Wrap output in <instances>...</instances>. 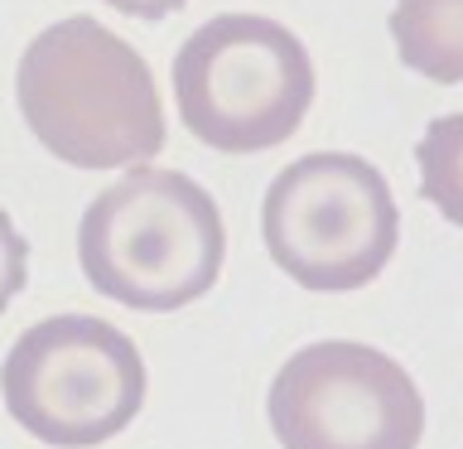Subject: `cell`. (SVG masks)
Listing matches in <instances>:
<instances>
[{
    "label": "cell",
    "instance_id": "277c9868",
    "mask_svg": "<svg viewBox=\"0 0 463 449\" xmlns=\"http://www.w3.org/2000/svg\"><path fill=\"white\" fill-rule=\"evenodd\" d=\"M260 237L295 285L347 295L391 266L401 246V208L372 159L318 150L270 179L260 198Z\"/></svg>",
    "mask_w": 463,
    "mask_h": 449
},
{
    "label": "cell",
    "instance_id": "30bf717a",
    "mask_svg": "<svg viewBox=\"0 0 463 449\" xmlns=\"http://www.w3.org/2000/svg\"><path fill=\"white\" fill-rule=\"evenodd\" d=\"M107 5L121 10V14H130V20H165V14L184 10L188 0H107Z\"/></svg>",
    "mask_w": 463,
    "mask_h": 449
},
{
    "label": "cell",
    "instance_id": "6da1fadb",
    "mask_svg": "<svg viewBox=\"0 0 463 449\" xmlns=\"http://www.w3.org/2000/svg\"><path fill=\"white\" fill-rule=\"evenodd\" d=\"M14 101L29 136L72 169H130L165 150L150 63L92 14L58 20L24 43Z\"/></svg>",
    "mask_w": 463,
    "mask_h": 449
},
{
    "label": "cell",
    "instance_id": "7a4b0ae2",
    "mask_svg": "<svg viewBox=\"0 0 463 449\" xmlns=\"http://www.w3.org/2000/svg\"><path fill=\"white\" fill-rule=\"evenodd\" d=\"M227 261L222 208L179 169L130 165L87 203L78 266L121 310L174 314L217 285Z\"/></svg>",
    "mask_w": 463,
    "mask_h": 449
},
{
    "label": "cell",
    "instance_id": "9c48e42d",
    "mask_svg": "<svg viewBox=\"0 0 463 449\" xmlns=\"http://www.w3.org/2000/svg\"><path fill=\"white\" fill-rule=\"evenodd\" d=\"M24 275H29V242H24V232L14 227V217L0 208V314H5L10 300L24 290Z\"/></svg>",
    "mask_w": 463,
    "mask_h": 449
},
{
    "label": "cell",
    "instance_id": "52a82bcc",
    "mask_svg": "<svg viewBox=\"0 0 463 449\" xmlns=\"http://www.w3.org/2000/svg\"><path fill=\"white\" fill-rule=\"evenodd\" d=\"M391 39L401 63L430 82H463V0H396Z\"/></svg>",
    "mask_w": 463,
    "mask_h": 449
},
{
    "label": "cell",
    "instance_id": "ba28073f",
    "mask_svg": "<svg viewBox=\"0 0 463 449\" xmlns=\"http://www.w3.org/2000/svg\"><path fill=\"white\" fill-rule=\"evenodd\" d=\"M420 165V198L430 203L444 223L463 227V111L434 116L415 145Z\"/></svg>",
    "mask_w": 463,
    "mask_h": 449
},
{
    "label": "cell",
    "instance_id": "8992f818",
    "mask_svg": "<svg viewBox=\"0 0 463 449\" xmlns=\"http://www.w3.org/2000/svg\"><path fill=\"white\" fill-rule=\"evenodd\" d=\"M266 420L280 449H420L425 396L382 348L324 339L285 358Z\"/></svg>",
    "mask_w": 463,
    "mask_h": 449
},
{
    "label": "cell",
    "instance_id": "5b68a950",
    "mask_svg": "<svg viewBox=\"0 0 463 449\" xmlns=\"http://www.w3.org/2000/svg\"><path fill=\"white\" fill-rule=\"evenodd\" d=\"M145 358L130 333L97 314H53L14 339L0 396L24 435L53 449L116 440L145 406Z\"/></svg>",
    "mask_w": 463,
    "mask_h": 449
},
{
    "label": "cell",
    "instance_id": "3957f363",
    "mask_svg": "<svg viewBox=\"0 0 463 449\" xmlns=\"http://www.w3.org/2000/svg\"><path fill=\"white\" fill-rule=\"evenodd\" d=\"M179 121L222 155L285 145L314 107L309 49L270 14H213L174 53Z\"/></svg>",
    "mask_w": 463,
    "mask_h": 449
}]
</instances>
